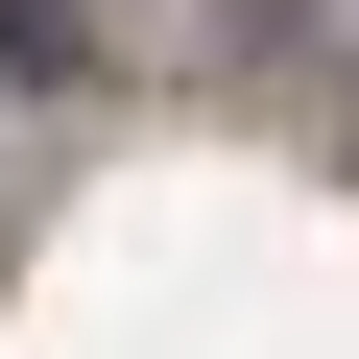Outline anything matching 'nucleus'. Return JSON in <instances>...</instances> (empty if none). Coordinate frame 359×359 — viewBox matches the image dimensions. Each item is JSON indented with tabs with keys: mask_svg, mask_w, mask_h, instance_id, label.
<instances>
[{
	"mask_svg": "<svg viewBox=\"0 0 359 359\" xmlns=\"http://www.w3.org/2000/svg\"><path fill=\"white\" fill-rule=\"evenodd\" d=\"M240 48H311V0H240Z\"/></svg>",
	"mask_w": 359,
	"mask_h": 359,
	"instance_id": "obj_1",
	"label": "nucleus"
}]
</instances>
